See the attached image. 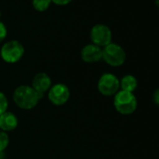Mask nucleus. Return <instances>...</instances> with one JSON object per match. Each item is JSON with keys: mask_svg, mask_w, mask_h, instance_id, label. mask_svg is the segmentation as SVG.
<instances>
[{"mask_svg": "<svg viewBox=\"0 0 159 159\" xmlns=\"http://www.w3.org/2000/svg\"><path fill=\"white\" fill-rule=\"evenodd\" d=\"M40 97L29 85H21L14 90L13 101L23 110H32L39 102Z\"/></svg>", "mask_w": 159, "mask_h": 159, "instance_id": "nucleus-1", "label": "nucleus"}, {"mask_svg": "<svg viewBox=\"0 0 159 159\" xmlns=\"http://www.w3.org/2000/svg\"><path fill=\"white\" fill-rule=\"evenodd\" d=\"M113 105L119 113L123 115H129L137 110L138 101L133 93L121 90L114 95Z\"/></svg>", "mask_w": 159, "mask_h": 159, "instance_id": "nucleus-2", "label": "nucleus"}, {"mask_svg": "<svg viewBox=\"0 0 159 159\" xmlns=\"http://www.w3.org/2000/svg\"><path fill=\"white\" fill-rule=\"evenodd\" d=\"M126 58L125 50L116 43H110L102 49V59L111 66H122Z\"/></svg>", "mask_w": 159, "mask_h": 159, "instance_id": "nucleus-3", "label": "nucleus"}, {"mask_svg": "<svg viewBox=\"0 0 159 159\" xmlns=\"http://www.w3.org/2000/svg\"><path fill=\"white\" fill-rule=\"evenodd\" d=\"M25 54V47L18 40H10L6 42L0 50L1 58L9 64L17 63Z\"/></svg>", "mask_w": 159, "mask_h": 159, "instance_id": "nucleus-4", "label": "nucleus"}, {"mask_svg": "<svg viewBox=\"0 0 159 159\" xmlns=\"http://www.w3.org/2000/svg\"><path fill=\"white\" fill-rule=\"evenodd\" d=\"M98 89L103 96H114L119 92L120 80L112 73H104L98 80Z\"/></svg>", "mask_w": 159, "mask_h": 159, "instance_id": "nucleus-5", "label": "nucleus"}, {"mask_svg": "<svg viewBox=\"0 0 159 159\" xmlns=\"http://www.w3.org/2000/svg\"><path fill=\"white\" fill-rule=\"evenodd\" d=\"M90 38L93 44L99 47H105L111 43L112 34L111 29L107 25L98 24L92 27L90 32Z\"/></svg>", "mask_w": 159, "mask_h": 159, "instance_id": "nucleus-6", "label": "nucleus"}, {"mask_svg": "<svg viewBox=\"0 0 159 159\" xmlns=\"http://www.w3.org/2000/svg\"><path fill=\"white\" fill-rule=\"evenodd\" d=\"M69 97V88L65 84H56L48 91V98L55 106H62L66 104L68 101Z\"/></svg>", "mask_w": 159, "mask_h": 159, "instance_id": "nucleus-7", "label": "nucleus"}, {"mask_svg": "<svg viewBox=\"0 0 159 159\" xmlns=\"http://www.w3.org/2000/svg\"><path fill=\"white\" fill-rule=\"evenodd\" d=\"M52 87V80L48 74L44 72L38 73L32 81V88L39 94L40 98H43L44 94Z\"/></svg>", "mask_w": 159, "mask_h": 159, "instance_id": "nucleus-8", "label": "nucleus"}, {"mask_svg": "<svg viewBox=\"0 0 159 159\" xmlns=\"http://www.w3.org/2000/svg\"><path fill=\"white\" fill-rule=\"evenodd\" d=\"M81 57L85 63H97L102 59V48L95 44H87L81 51Z\"/></svg>", "mask_w": 159, "mask_h": 159, "instance_id": "nucleus-9", "label": "nucleus"}, {"mask_svg": "<svg viewBox=\"0 0 159 159\" xmlns=\"http://www.w3.org/2000/svg\"><path fill=\"white\" fill-rule=\"evenodd\" d=\"M18 126V118L11 111H6L0 115V129L4 132L14 130Z\"/></svg>", "mask_w": 159, "mask_h": 159, "instance_id": "nucleus-10", "label": "nucleus"}, {"mask_svg": "<svg viewBox=\"0 0 159 159\" xmlns=\"http://www.w3.org/2000/svg\"><path fill=\"white\" fill-rule=\"evenodd\" d=\"M138 87V81L133 75H125L120 81V88L122 91L133 93Z\"/></svg>", "mask_w": 159, "mask_h": 159, "instance_id": "nucleus-11", "label": "nucleus"}, {"mask_svg": "<svg viewBox=\"0 0 159 159\" xmlns=\"http://www.w3.org/2000/svg\"><path fill=\"white\" fill-rule=\"evenodd\" d=\"M52 4V0H32V5L38 11H45Z\"/></svg>", "mask_w": 159, "mask_h": 159, "instance_id": "nucleus-12", "label": "nucleus"}, {"mask_svg": "<svg viewBox=\"0 0 159 159\" xmlns=\"http://www.w3.org/2000/svg\"><path fill=\"white\" fill-rule=\"evenodd\" d=\"M10 143V138L7 132L0 131V152H4Z\"/></svg>", "mask_w": 159, "mask_h": 159, "instance_id": "nucleus-13", "label": "nucleus"}, {"mask_svg": "<svg viewBox=\"0 0 159 159\" xmlns=\"http://www.w3.org/2000/svg\"><path fill=\"white\" fill-rule=\"evenodd\" d=\"M8 107H9V101L7 97L5 96V94L0 92V115L7 111Z\"/></svg>", "mask_w": 159, "mask_h": 159, "instance_id": "nucleus-14", "label": "nucleus"}, {"mask_svg": "<svg viewBox=\"0 0 159 159\" xmlns=\"http://www.w3.org/2000/svg\"><path fill=\"white\" fill-rule=\"evenodd\" d=\"M7 34H8V30H7L6 25L3 23L0 22V43L6 39Z\"/></svg>", "mask_w": 159, "mask_h": 159, "instance_id": "nucleus-15", "label": "nucleus"}, {"mask_svg": "<svg viewBox=\"0 0 159 159\" xmlns=\"http://www.w3.org/2000/svg\"><path fill=\"white\" fill-rule=\"evenodd\" d=\"M72 0H52V3L57 5V6H66L68 5Z\"/></svg>", "mask_w": 159, "mask_h": 159, "instance_id": "nucleus-16", "label": "nucleus"}, {"mask_svg": "<svg viewBox=\"0 0 159 159\" xmlns=\"http://www.w3.org/2000/svg\"><path fill=\"white\" fill-rule=\"evenodd\" d=\"M152 98H153L154 103H155L157 106H159V88L156 89V90L154 91L153 96H152Z\"/></svg>", "mask_w": 159, "mask_h": 159, "instance_id": "nucleus-17", "label": "nucleus"}, {"mask_svg": "<svg viewBox=\"0 0 159 159\" xmlns=\"http://www.w3.org/2000/svg\"><path fill=\"white\" fill-rule=\"evenodd\" d=\"M4 158H5V152H0V159H4Z\"/></svg>", "mask_w": 159, "mask_h": 159, "instance_id": "nucleus-18", "label": "nucleus"}, {"mask_svg": "<svg viewBox=\"0 0 159 159\" xmlns=\"http://www.w3.org/2000/svg\"><path fill=\"white\" fill-rule=\"evenodd\" d=\"M0 18H1V12H0Z\"/></svg>", "mask_w": 159, "mask_h": 159, "instance_id": "nucleus-19", "label": "nucleus"}]
</instances>
